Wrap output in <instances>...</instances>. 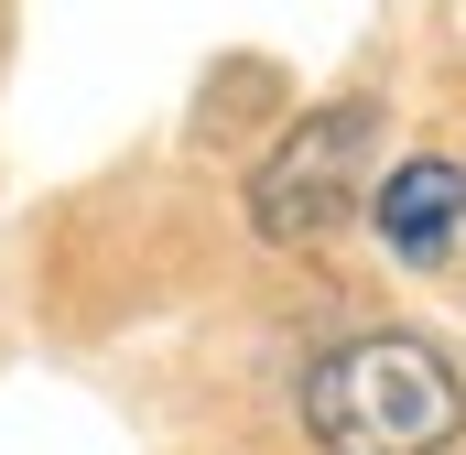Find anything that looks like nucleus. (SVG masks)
<instances>
[{
	"instance_id": "1",
	"label": "nucleus",
	"mask_w": 466,
	"mask_h": 455,
	"mask_svg": "<svg viewBox=\"0 0 466 455\" xmlns=\"http://www.w3.org/2000/svg\"><path fill=\"white\" fill-rule=\"evenodd\" d=\"M315 455H445L466 434V390L423 337H348L304 369Z\"/></svg>"
},
{
	"instance_id": "2",
	"label": "nucleus",
	"mask_w": 466,
	"mask_h": 455,
	"mask_svg": "<svg viewBox=\"0 0 466 455\" xmlns=\"http://www.w3.org/2000/svg\"><path fill=\"white\" fill-rule=\"evenodd\" d=\"M369 130L380 109L369 98H326V109H304L282 130V152L249 174V228L271 238V249H326L358 207V174H369Z\"/></svg>"
},
{
	"instance_id": "3",
	"label": "nucleus",
	"mask_w": 466,
	"mask_h": 455,
	"mask_svg": "<svg viewBox=\"0 0 466 455\" xmlns=\"http://www.w3.org/2000/svg\"><path fill=\"white\" fill-rule=\"evenodd\" d=\"M380 238H390V260H412V271L456 260L466 249V163H401V174L380 185Z\"/></svg>"
},
{
	"instance_id": "4",
	"label": "nucleus",
	"mask_w": 466,
	"mask_h": 455,
	"mask_svg": "<svg viewBox=\"0 0 466 455\" xmlns=\"http://www.w3.org/2000/svg\"><path fill=\"white\" fill-rule=\"evenodd\" d=\"M456 260H466V249H456Z\"/></svg>"
}]
</instances>
